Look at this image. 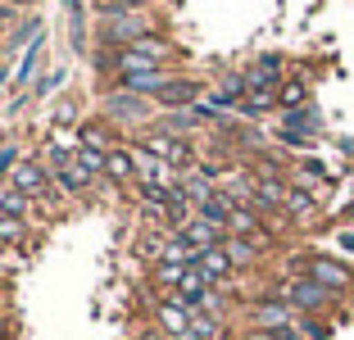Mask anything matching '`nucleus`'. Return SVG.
I'll list each match as a JSON object with an SVG mask.
<instances>
[{
  "label": "nucleus",
  "instance_id": "f257e3e1",
  "mask_svg": "<svg viewBox=\"0 0 354 340\" xmlns=\"http://www.w3.org/2000/svg\"><path fill=\"white\" fill-rule=\"evenodd\" d=\"M150 32H155V23L146 19V10H123V14H114V19L100 23V46L127 50V46H136L141 37H150Z\"/></svg>",
  "mask_w": 354,
  "mask_h": 340
},
{
  "label": "nucleus",
  "instance_id": "f03ea898",
  "mask_svg": "<svg viewBox=\"0 0 354 340\" xmlns=\"http://www.w3.org/2000/svg\"><path fill=\"white\" fill-rule=\"evenodd\" d=\"M277 299H286L295 313H323V309H332L336 304V290H327V286H318L313 277H291L286 286L277 290Z\"/></svg>",
  "mask_w": 354,
  "mask_h": 340
},
{
  "label": "nucleus",
  "instance_id": "7ed1b4c3",
  "mask_svg": "<svg viewBox=\"0 0 354 340\" xmlns=\"http://www.w3.org/2000/svg\"><path fill=\"white\" fill-rule=\"evenodd\" d=\"M141 145H146L155 159H164L168 168H182V173H191V168H196V145L182 141V136H168V132H159V127H146Z\"/></svg>",
  "mask_w": 354,
  "mask_h": 340
},
{
  "label": "nucleus",
  "instance_id": "20e7f679",
  "mask_svg": "<svg viewBox=\"0 0 354 340\" xmlns=\"http://www.w3.org/2000/svg\"><path fill=\"white\" fill-rule=\"evenodd\" d=\"M10 186H14V191H23L28 200H37V205H46L50 191H55V173L41 164V159H23V164L10 173Z\"/></svg>",
  "mask_w": 354,
  "mask_h": 340
},
{
  "label": "nucleus",
  "instance_id": "39448f33",
  "mask_svg": "<svg viewBox=\"0 0 354 340\" xmlns=\"http://www.w3.org/2000/svg\"><path fill=\"white\" fill-rule=\"evenodd\" d=\"M304 277H313V281H318V286L336 290V295H345V290L354 286V272L345 268L341 258H332V254H313L309 263H304Z\"/></svg>",
  "mask_w": 354,
  "mask_h": 340
},
{
  "label": "nucleus",
  "instance_id": "423d86ee",
  "mask_svg": "<svg viewBox=\"0 0 354 340\" xmlns=\"http://www.w3.org/2000/svg\"><path fill=\"white\" fill-rule=\"evenodd\" d=\"M173 77H177L173 68H146V73H123V77H114V86L127 91V95H141V100H155Z\"/></svg>",
  "mask_w": 354,
  "mask_h": 340
},
{
  "label": "nucleus",
  "instance_id": "0eeeda50",
  "mask_svg": "<svg viewBox=\"0 0 354 340\" xmlns=\"http://www.w3.org/2000/svg\"><path fill=\"white\" fill-rule=\"evenodd\" d=\"M150 104L155 100H141V95H127V91L114 86V91L104 95V118H109V123H146Z\"/></svg>",
  "mask_w": 354,
  "mask_h": 340
},
{
  "label": "nucleus",
  "instance_id": "6e6552de",
  "mask_svg": "<svg viewBox=\"0 0 354 340\" xmlns=\"http://www.w3.org/2000/svg\"><path fill=\"white\" fill-rule=\"evenodd\" d=\"M295 318H300V313H295L291 304H286V299H277V295L259 299V304L250 309V322H254L259 331H281V327H295Z\"/></svg>",
  "mask_w": 354,
  "mask_h": 340
},
{
  "label": "nucleus",
  "instance_id": "1a4fd4ad",
  "mask_svg": "<svg viewBox=\"0 0 354 340\" xmlns=\"http://www.w3.org/2000/svg\"><path fill=\"white\" fill-rule=\"evenodd\" d=\"M200 100H205V82H196V77H173V82L155 95V104L164 113L168 109H191V104H200Z\"/></svg>",
  "mask_w": 354,
  "mask_h": 340
},
{
  "label": "nucleus",
  "instance_id": "9d476101",
  "mask_svg": "<svg viewBox=\"0 0 354 340\" xmlns=\"http://www.w3.org/2000/svg\"><path fill=\"white\" fill-rule=\"evenodd\" d=\"M177 236L187 240L191 249H200V254H205V249L223 245V240H227V232H223V227H214V223H205V218H187V223L177 227Z\"/></svg>",
  "mask_w": 354,
  "mask_h": 340
},
{
  "label": "nucleus",
  "instance_id": "9b49d317",
  "mask_svg": "<svg viewBox=\"0 0 354 340\" xmlns=\"http://www.w3.org/2000/svg\"><path fill=\"white\" fill-rule=\"evenodd\" d=\"M196 268L205 272V281H209V286L218 290V286H227V277L236 272V263H232L227 245H214V249H205V254L196 258Z\"/></svg>",
  "mask_w": 354,
  "mask_h": 340
},
{
  "label": "nucleus",
  "instance_id": "f8f14e48",
  "mask_svg": "<svg viewBox=\"0 0 354 340\" xmlns=\"http://www.w3.org/2000/svg\"><path fill=\"white\" fill-rule=\"evenodd\" d=\"M191 318H196V313H191V309H182V304H177V299H159V309H155V322H159V327H164L168 331V336H187V331H191Z\"/></svg>",
  "mask_w": 354,
  "mask_h": 340
},
{
  "label": "nucleus",
  "instance_id": "ddd939ff",
  "mask_svg": "<svg viewBox=\"0 0 354 340\" xmlns=\"http://www.w3.org/2000/svg\"><path fill=\"white\" fill-rule=\"evenodd\" d=\"M281 132H295V136H318L323 132V113L313 109V104H304V109H286L281 113Z\"/></svg>",
  "mask_w": 354,
  "mask_h": 340
},
{
  "label": "nucleus",
  "instance_id": "4468645a",
  "mask_svg": "<svg viewBox=\"0 0 354 340\" xmlns=\"http://www.w3.org/2000/svg\"><path fill=\"white\" fill-rule=\"evenodd\" d=\"M200 123H205V118H200V113H196V104H191V109H168L164 118H155L150 127H159V132H168V136H182V141H187V136L196 132Z\"/></svg>",
  "mask_w": 354,
  "mask_h": 340
},
{
  "label": "nucleus",
  "instance_id": "2eb2a0df",
  "mask_svg": "<svg viewBox=\"0 0 354 340\" xmlns=\"http://www.w3.org/2000/svg\"><path fill=\"white\" fill-rule=\"evenodd\" d=\"M104 177L118 186L136 182V159H132V145H114L109 155H104Z\"/></svg>",
  "mask_w": 354,
  "mask_h": 340
},
{
  "label": "nucleus",
  "instance_id": "dca6fc26",
  "mask_svg": "<svg viewBox=\"0 0 354 340\" xmlns=\"http://www.w3.org/2000/svg\"><path fill=\"white\" fill-rule=\"evenodd\" d=\"M55 191H59V196H68V200H77V196H86V191H91V177L77 173V164H68V168H59V173H55Z\"/></svg>",
  "mask_w": 354,
  "mask_h": 340
},
{
  "label": "nucleus",
  "instance_id": "f3484780",
  "mask_svg": "<svg viewBox=\"0 0 354 340\" xmlns=\"http://www.w3.org/2000/svg\"><path fill=\"white\" fill-rule=\"evenodd\" d=\"M77 141L91 145V150H104V155L118 145L114 136H109V118H100V123H82V127H77Z\"/></svg>",
  "mask_w": 354,
  "mask_h": 340
},
{
  "label": "nucleus",
  "instance_id": "a211bd4d",
  "mask_svg": "<svg viewBox=\"0 0 354 340\" xmlns=\"http://www.w3.org/2000/svg\"><path fill=\"white\" fill-rule=\"evenodd\" d=\"M73 164H77V173H82V177L100 182V177H104V150H91V145H82V141H77Z\"/></svg>",
  "mask_w": 354,
  "mask_h": 340
},
{
  "label": "nucleus",
  "instance_id": "6ab92c4d",
  "mask_svg": "<svg viewBox=\"0 0 354 340\" xmlns=\"http://www.w3.org/2000/svg\"><path fill=\"white\" fill-rule=\"evenodd\" d=\"M41 59H46V37H37V41L23 50V59H19V73H14V82H32L37 77V68H41Z\"/></svg>",
  "mask_w": 354,
  "mask_h": 340
},
{
  "label": "nucleus",
  "instance_id": "aec40b11",
  "mask_svg": "<svg viewBox=\"0 0 354 340\" xmlns=\"http://www.w3.org/2000/svg\"><path fill=\"white\" fill-rule=\"evenodd\" d=\"M0 245H5V249L28 245V218H14V214L0 218Z\"/></svg>",
  "mask_w": 354,
  "mask_h": 340
},
{
  "label": "nucleus",
  "instance_id": "412c9836",
  "mask_svg": "<svg viewBox=\"0 0 354 340\" xmlns=\"http://www.w3.org/2000/svg\"><path fill=\"white\" fill-rule=\"evenodd\" d=\"M223 245H227V254H232V263H236V268H250L254 258H259V240H245V236H227L223 240Z\"/></svg>",
  "mask_w": 354,
  "mask_h": 340
},
{
  "label": "nucleus",
  "instance_id": "4be33fe9",
  "mask_svg": "<svg viewBox=\"0 0 354 340\" xmlns=\"http://www.w3.org/2000/svg\"><path fill=\"white\" fill-rule=\"evenodd\" d=\"M313 209H318L313 191H304V186H291V191H286V209H281V214H291V218H309Z\"/></svg>",
  "mask_w": 354,
  "mask_h": 340
},
{
  "label": "nucleus",
  "instance_id": "5701e85b",
  "mask_svg": "<svg viewBox=\"0 0 354 340\" xmlns=\"http://www.w3.org/2000/svg\"><path fill=\"white\" fill-rule=\"evenodd\" d=\"M277 104H281V113H286V109H304V104H309V86H304L300 77H295V82H281Z\"/></svg>",
  "mask_w": 354,
  "mask_h": 340
},
{
  "label": "nucleus",
  "instance_id": "b1692460",
  "mask_svg": "<svg viewBox=\"0 0 354 340\" xmlns=\"http://www.w3.org/2000/svg\"><path fill=\"white\" fill-rule=\"evenodd\" d=\"M32 205H37V200H28L23 191H14V186H0V209H5V214L28 218V214H32Z\"/></svg>",
  "mask_w": 354,
  "mask_h": 340
},
{
  "label": "nucleus",
  "instance_id": "393cba45",
  "mask_svg": "<svg viewBox=\"0 0 354 340\" xmlns=\"http://www.w3.org/2000/svg\"><path fill=\"white\" fill-rule=\"evenodd\" d=\"M37 37H41V23H37V19H23L19 28H14L10 37H5V50H19V46H32Z\"/></svg>",
  "mask_w": 354,
  "mask_h": 340
},
{
  "label": "nucleus",
  "instance_id": "a878e982",
  "mask_svg": "<svg viewBox=\"0 0 354 340\" xmlns=\"http://www.w3.org/2000/svg\"><path fill=\"white\" fill-rule=\"evenodd\" d=\"M187 272H191L187 263H155V286H164V290H177Z\"/></svg>",
  "mask_w": 354,
  "mask_h": 340
},
{
  "label": "nucleus",
  "instance_id": "bb28decb",
  "mask_svg": "<svg viewBox=\"0 0 354 340\" xmlns=\"http://www.w3.org/2000/svg\"><path fill=\"white\" fill-rule=\"evenodd\" d=\"M19 164H23V150L14 141H5V145H0V177H10Z\"/></svg>",
  "mask_w": 354,
  "mask_h": 340
},
{
  "label": "nucleus",
  "instance_id": "cd10ccee",
  "mask_svg": "<svg viewBox=\"0 0 354 340\" xmlns=\"http://www.w3.org/2000/svg\"><path fill=\"white\" fill-rule=\"evenodd\" d=\"M300 177H304V191H309L313 182H327V168L318 164V159H304V164H300Z\"/></svg>",
  "mask_w": 354,
  "mask_h": 340
},
{
  "label": "nucleus",
  "instance_id": "c85d7f7f",
  "mask_svg": "<svg viewBox=\"0 0 354 340\" xmlns=\"http://www.w3.org/2000/svg\"><path fill=\"white\" fill-rule=\"evenodd\" d=\"M59 82H64V73H46V77H37L32 95H50V91H59Z\"/></svg>",
  "mask_w": 354,
  "mask_h": 340
},
{
  "label": "nucleus",
  "instance_id": "c756f323",
  "mask_svg": "<svg viewBox=\"0 0 354 340\" xmlns=\"http://www.w3.org/2000/svg\"><path fill=\"white\" fill-rule=\"evenodd\" d=\"M19 23H23V19H19V5H0V28H10V32H14Z\"/></svg>",
  "mask_w": 354,
  "mask_h": 340
},
{
  "label": "nucleus",
  "instance_id": "7c9ffc66",
  "mask_svg": "<svg viewBox=\"0 0 354 340\" xmlns=\"http://www.w3.org/2000/svg\"><path fill=\"white\" fill-rule=\"evenodd\" d=\"M73 118H77V109H73V104H59V109H55V127H59V132H64L68 123H73Z\"/></svg>",
  "mask_w": 354,
  "mask_h": 340
},
{
  "label": "nucleus",
  "instance_id": "2f4dec72",
  "mask_svg": "<svg viewBox=\"0 0 354 340\" xmlns=\"http://www.w3.org/2000/svg\"><path fill=\"white\" fill-rule=\"evenodd\" d=\"M341 245H345V249L354 254V232H345V236H341Z\"/></svg>",
  "mask_w": 354,
  "mask_h": 340
},
{
  "label": "nucleus",
  "instance_id": "473e14b6",
  "mask_svg": "<svg viewBox=\"0 0 354 340\" xmlns=\"http://www.w3.org/2000/svg\"><path fill=\"white\" fill-rule=\"evenodd\" d=\"M0 340H10V322H5V313H0Z\"/></svg>",
  "mask_w": 354,
  "mask_h": 340
},
{
  "label": "nucleus",
  "instance_id": "72a5a7b5",
  "mask_svg": "<svg viewBox=\"0 0 354 340\" xmlns=\"http://www.w3.org/2000/svg\"><path fill=\"white\" fill-rule=\"evenodd\" d=\"M5 82H10V73H5V68H0V91H5Z\"/></svg>",
  "mask_w": 354,
  "mask_h": 340
},
{
  "label": "nucleus",
  "instance_id": "f704fd0d",
  "mask_svg": "<svg viewBox=\"0 0 354 340\" xmlns=\"http://www.w3.org/2000/svg\"><path fill=\"white\" fill-rule=\"evenodd\" d=\"M0 5H19V10H23V5H28V0H0Z\"/></svg>",
  "mask_w": 354,
  "mask_h": 340
},
{
  "label": "nucleus",
  "instance_id": "c9c22d12",
  "mask_svg": "<svg viewBox=\"0 0 354 340\" xmlns=\"http://www.w3.org/2000/svg\"><path fill=\"white\" fill-rule=\"evenodd\" d=\"M0 145H5V132H0Z\"/></svg>",
  "mask_w": 354,
  "mask_h": 340
},
{
  "label": "nucleus",
  "instance_id": "e433bc0d",
  "mask_svg": "<svg viewBox=\"0 0 354 340\" xmlns=\"http://www.w3.org/2000/svg\"><path fill=\"white\" fill-rule=\"evenodd\" d=\"M0 218H5V209H0Z\"/></svg>",
  "mask_w": 354,
  "mask_h": 340
}]
</instances>
